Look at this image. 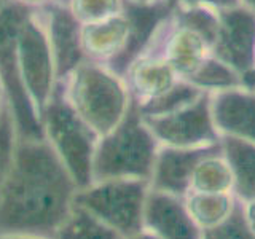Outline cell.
<instances>
[{
	"label": "cell",
	"instance_id": "obj_23",
	"mask_svg": "<svg viewBox=\"0 0 255 239\" xmlns=\"http://www.w3.org/2000/svg\"><path fill=\"white\" fill-rule=\"evenodd\" d=\"M185 83L195 86L199 91H204L209 94L225 91V90H230V88L243 86L241 75L230 66H227L225 62H222L220 59L215 58L214 54Z\"/></svg>",
	"mask_w": 255,
	"mask_h": 239
},
{
	"label": "cell",
	"instance_id": "obj_33",
	"mask_svg": "<svg viewBox=\"0 0 255 239\" xmlns=\"http://www.w3.org/2000/svg\"><path fill=\"white\" fill-rule=\"evenodd\" d=\"M54 2H59V3H62V5H64V3L67 2V0H54Z\"/></svg>",
	"mask_w": 255,
	"mask_h": 239
},
{
	"label": "cell",
	"instance_id": "obj_3",
	"mask_svg": "<svg viewBox=\"0 0 255 239\" xmlns=\"http://www.w3.org/2000/svg\"><path fill=\"white\" fill-rule=\"evenodd\" d=\"M64 83L67 99L99 137L117 127L131 106L125 78L106 64L88 59Z\"/></svg>",
	"mask_w": 255,
	"mask_h": 239
},
{
	"label": "cell",
	"instance_id": "obj_28",
	"mask_svg": "<svg viewBox=\"0 0 255 239\" xmlns=\"http://www.w3.org/2000/svg\"><path fill=\"white\" fill-rule=\"evenodd\" d=\"M125 239H159V238L155 236L153 233H150L148 230H142V231H139L137 235H132V236L125 238Z\"/></svg>",
	"mask_w": 255,
	"mask_h": 239
},
{
	"label": "cell",
	"instance_id": "obj_7",
	"mask_svg": "<svg viewBox=\"0 0 255 239\" xmlns=\"http://www.w3.org/2000/svg\"><path fill=\"white\" fill-rule=\"evenodd\" d=\"M18 64L24 88L38 117H42V112L58 86V80H56L50 42H48L43 21L40 18L38 6L24 19L19 29Z\"/></svg>",
	"mask_w": 255,
	"mask_h": 239
},
{
	"label": "cell",
	"instance_id": "obj_16",
	"mask_svg": "<svg viewBox=\"0 0 255 239\" xmlns=\"http://www.w3.org/2000/svg\"><path fill=\"white\" fill-rule=\"evenodd\" d=\"M123 13L129 22V37L125 51L107 66L122 77L131 62L145 51L159 24L171 13V8L163 0H153L150 3H135L131 0H125Z\"/></svg>",
	"mask_w": 255,
	"mask_h": 239
},
{
	"label": "cell",
	"instance_id": "obj_27",
	"mask_svg": "<svg viewBox=\"0 0 255 239\" xmlns=\"http://www.w3.org/2000/svg\"><path fill=\"white\" fill-rule=\"evenodd\" d=\"M163 2L174 8L177 5H209V6H230V5H238V0H163Z\"/></svg>",
	"mask_w": 255,
	"mask_h": 239
},
{
	"label": "cell",
	"instance_id": "obj_13",
	"mask_svg": "<svg viewBox=\"0 0 255 239\" xmlns=\"http://www.w3.org/2000/svg\"><path fill=\"white\" fill-rule=\"evenodd\" d=\"M143 230L159 239H201V227L191 217L185 199L151 188L143 209Z\"/></svg>",
	"mask_w": 255,
	"mask_h": 239
},
{
	"label": "cell",
	"instance_id": "obj_2",
	"mask_svg": "<svg viewBox=\"0 0 255 239\" xmlns=\"http://www.w3.org/2000/svg\"><path fill=\"white\" fill-rule=\"evenodd\" d=\"M158 148L159 142L143 121L139 106L131 99L122 121L98 140L93 180L143 179L150 182Z\"/></svg>",
	"mask_w": 255,
	"mask_h": 239
},
{
	"label": "cell",
	"instance_id": "obj_25",
	"mask_svg": "<svg viewBox=\"0 0 255 239\" xmlns=\"http://www.w3.org/2000/svg\"><path fill=\"white\" fill-rule=\"evenodd\" d=\"M64 5L82 24H91L123 13L125 0H67Z\"/></svg>",
	"mask_w": 255,
	"mask_h": 239
},
{
	"label": "cell",
	"instance_id": "obj_31",
	"mask_svg": "<svg viewBox=\"0 0 255 239\" xmlns=\"http://www.w3.org/2000/svg\"><path fill=\"white\" fill-rule=\"evenodd\" d=\"M0 239H45V238H34V236H19V235H0Z\"/></svg>",
	"mask_w": 255,
	"mask_h": 239
},
{
	"label": "cell",
	"instance_id": "obj_36",
	"mask_svg": "<svg viewBox=\"0 0 255 239\" xmlns=\"http://www.w3.org/2000/svg\"><path fill=\"white\" fill-rule=\"evenodd\" d=\"M0 96H2V86H0Z\"/></svg>",
	"mask_w": 255,
	"mask_h": 239
},
{
	"label": "cell",
	"instance_id": "obj_10",
	"mask_svg": "<svg viewBox=\"0 0 255 239\" xmlns=\"http://www.w3.org/2000/svg\"><path fill=\"white\" fill-rule=\"evenodd\" d=\"M145 51H156L171 64L182 82H188L212 56L207 38L169 13L159 24Z\"/></svg>",
	"mask_w": 255,
	"mask_h": 239
},
{
	"label": "cell",
	"instance_id": "obj_32",
	"mask_svg": "<svg viewBox=\"0 0 255 239\" xmlns=\"http://www.w3.org/2000/svg\"><path fill=\"white\" fill-rule=\"evenodd\" d=\"M131 2H135V3H150V2H153V0H131Z\"/></svg>",
	"mask_w": 255,
	"mask_h": 239
},
{
	"label": "cell",
	"instance_id": "obj_6",
	"mask_svg": "<svg viewBox=\"0 0 255 239\" xmlns=\"http://www.w3.org/2000/svg\"><path fill=\"white\" fill-rule=\"evenodd\" d=\"M150 182L143 179H110L77 190L74 204L96 215L123 238L143 230V209Z\"/></svg>",
	"mask_w": 255,
	"mask_h": 239
},
{
	"label": "cell",
	"instance_id": "obj_19",
	"mask_svg": "<svg viewBox=\"0 0 255 239\" xmlns=\"http://www.w3.org/2000/svg\"><path fill=\"white\" fill-rule=\"evenodd\" d=\"M56 239H125L122 235L106 225L96 215L83 209L82 206L72 204L67 220L62 223Z\"/></svg>",
	"mask_w": 255,
	"mask_h": 239
},
{
	"label": "cell",
	"instance_id": "obj_15",
	"mask_svg": "<svg viewBox=\"0 0 255 239\" xmlns=\"http://www.w3.org/2000/svg\"><path fill=\"white\" fill-rule=\"evenodd\" d=\"M123 78L131 99L139 107L163 98L180 82L171 64L156 51H143L137 56L126 69Z\"/></svg>",
	"mask_w": 255,
	"mask_h": 239
},
{
	"label": "cell",
	"instance_id": "obj_14",
	"mask_svg": "<svg viewBox=\"0 0 255 239\" xmlns=\"http://www.w3.org/2000/svg\"><path fill=\"white\" fill-rule=\"evenodd\" d=\"M214 124L222 135L255 143V91L244 86L211 94Z\"/></svg>",
	"mask_w": 255,
	"mask_h": 239
},
{
	"label": "cell",
	"instance_id": "obj_30",
	"mask_svg": "<svg viewBox=\"0 0 255 239\" xmlns=\"http://www.w3.org/2000/svg\"><path fill=\"white\" fill-rule=\"evenodd\" d=\"M238 3L247 8V10H251L252 13H255V0H238Z\"/></svg>",
	"mask_w": 255,
	"mask_h": 239
},
{
	"label": "cell",
	"instance_id": "obj_18",
	"mask_svg": "<svg viewBox=\"0 0 255 239\" xmlns=\"http://www.w3.org/2000/svg\"><path fill=\"white\" fill-rule=\"evenodd\" d=\"M220 147L233 179L231 193L246 204H255V143L222 135Z\"/></svg>",
	"mask_w": 255,
	"mask_h": 239
},
{
	"label": "cell",
	"instance_id": "obj_35",
	"mask_svg": "<svg viewBox=\"0 0 255 239\" xmlns=\"http://www.w3.org/2000/svg\"><path fill=\"white\" fill-rule=\"evenodd\" d=\"M2 99H3V96H0V107H2Z\"/></svg>",
	"mask_w": 255,
	"mask_h": 239
},
{
	"label": "cell",
	"instance_id": "obj_8",
	"mask_svg": "<svg viewBox=\"0 0 255 239\" xmlns=\"http://www.w3.org/2000/svg\"><path fill=\"white\" fill-rule=\"evenodd\" d=\"M142 117L159 145L195 148L220 143V134L212 120L209 93H203L193 102L169 114Z\"/></svg>",
	"mask_w": 255,
	"mask_h": 239
},
{
	"label": "cell",
	"instance_id": "obj_1",
	"mask_svg": "<svg viewBox=\"0 0 255 239\" xmlns=\"http://www.w3.org/2000/svg\"><path fill=\"white\" fill-rule=\"evenodd\" d=\"M77 185L48 140H18L0 193V235L56 239Z\"/></svg>",
	"mask_w": 255,
	"mask_h": 239
},
{
	"label": "cell",
	"instance_id": "obj_29",
	"mask_svg": "<svg viewBox=\"0 0 255 239\" xmlns=\"http://www.w3.org/2000/svg\"><path fill=\"white\" fill-rule=\"evenodd\" d=\"M18 2H22L26 5H30V6H42L48 2H51V0H18Z\"/></svg>",
	"mask_w": 255,
	"mask_h": 239
},
{
	"label": "cell",
	"instance_id": "obj_5",
	"mask_svg": "<svg viewBox=\"0 0 255 239\" xmlns=\"http://www.w3.org/2000/svg\"><path fill=\"white\" fill-rule=\"evenodd\" d=\"M18 0L0 6V86L11 110L18 140H45V129L22 83L18 64V34L24 19L35 10Z\"/></svg>",
	"mask_w": 255,
	"mask_h": 239
},
{
	"label": "cell",
	"instance_id": "obj_11",
	"mask_svg": "<svg viewBox=\"0 0 255 239\" xmlns=\"http://www.w3.org/2000/svg\"><path fill=\"white\" fill-rule=\"evenodd\" d=\"M38 13L50 42L56 80L64 83L80 64L88 61L82 45V22L67 5L54 0L38 6Z\"/></svg>",
	"mask_w": 255,
	"mask_h": 239
},
{
	"label": "cell",
	"instance_id": "obj_21",
	"mask_svg": "<svg viewBox=\"0 0 255 239\" xmlns=\"http://www.w3.org/2000/svg\"><path fill=\"white\" fill-rule=\"evenodd\" d=\"M233 193H199L190 191L185 198L187 207L191 217L201 228L215 225L222 219H225L233 207Z\"/></svg>",
	"mask_w": 255,
	"mask_h": 239
},
{
	"label": "cell",
	"instance_id": "obj_17",
	"mask_svg": "<svg viewBox=\"0 0 255 239\" xmlns=\"http://www.w3.org/2000/svg\"><path fill=\"white\" fill-rule=\"evenodd\" d=\"M129 37V22L125 13L99 22L82 24V45L86 59L109 66L125 51Z\"/></svg>",
	"mask_w": 255,
	"mask_h": 239
},
{
	"label": "cell",
	"instance_id": "obj_9",
	"mask_svg": "<svg viewBox=\"0 0 255 239\" xmlns=\"http://www.w3.org/2000/svg\"><path fill=\"white\" fill-rule=\"evenodd\" d=\"M212 54L239 75L255 67V13L243 5L215 8Z\"/></svg>",
	"mask_w": 255,
	"mask_h": 239
},
{
	"label": "cell",
	"instance_id": "obj_12",
	"mask_svg": "<svg viewBox=\"0 0 255 239\" xmlns=\"http://www.w3.org/2000/svg\"><path fill=\"white\" fill-rule=\"evenodd\" d=\"M220 150V143L195 148L159 145L150 177V188L185 199L191 191V179L198 163Z\"/></svg>",
	"mask_w": 255,
	"mask_h": 239
},
{
	"label": "cell",
	"instance_id": "obj_4",
	"mask_svg": "<svg viewBox=\"0 0 255 239\" xmlns=\"http://www.w3.org/2000/svg\"><path fill=\"white\" fill-rule=\"evenodd\" d=\"M40 118L48 143L66 166L77 188L93 185V159L99 135L77 114L64 91V83H58Z\"/></svg>",
	"mask_w": 255,
	"mask_h": 239
},
{
	"label": "cell",
	"instance_id": "obj_24",
	"mask_svg": "<svg viewBox=\"0 0 255 239\" xmlns=\"http://www.w3.org/2000/svg\"><path fill=\"white\" fill-rule=\"evenodd\" d=\"M16 143H18V134H16L14 120L6 101L2 99V107H0V193L11 169Z\"/></svg>",
	"mask_w": 255,
	"mask_h": 239
},
{
	"label": "cell",
	"instance_id": "obj_26",
	"mask_svg": "<svg viewBox=\"0 0 255 239\" xmlns=\"http://www.w3.org/2000/svg\"><path fill=\"white\" fill-rule=\"evenodd\" d=\"M204 91L196 90L195 86H191L185 82H180L175 85L169 93H166L163 98H159L153 102H148L145 106H140L139 110L142 115H161L169 114V112L177 110L187 104L193 102L198 99Z\"/></svg>",
	"mask_w": 255,
	"mask_h": 239
},
{
	"label": "cell",
	"instance_id": "obj_20",
	"mask_svg": "<svg viewBox=\"0 0 255 239\" xmlns=\"http://www.w3.org/2000/svg\"><path fill=\"white\" fill-rule=\"evenodd\" d=\"M233 179H231L230 166L222 155L217 153L203 158L198 163L191 179V191L199 193H231Z\"/></svg>",
	"mask_w": 255,
	"mask_h": 239
},
{
	"label": "cell",
	"instance_id": "obj_22",
	"mask_svg": "<svg viewBox=\"0 0 255 239\" xmlns=\"http://www.w3.org/2000/svg\"><path fill=\"white\" fill-rule=\"evenodd\" d=\"M201 239H255L247 204L235 198L233 207L225 219L201 228Z\"/></svg>",
	"mask_w": 255,
	"mask_h": 239
},
{
	"label": "cell",
	"instance_id": "obj_34",
	"mask_svg": "<svg viewBox=\"0 0 255 239\" xmlns=\"http://www.w3.org/2000/svg\"><path fill=\"white\" fill-rule=\"evenodd\" d=\"M5 2H6V0H0V6H2V5H3Z\"/></svg>",
	"mask_w": 255,
	"mask_h": 239
}]
</instances>
